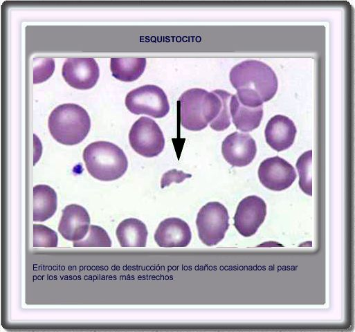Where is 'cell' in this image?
Returning a JSON list of instances; mask_svg holds the SVG:
<instances>
[{"mask_svg":"<svg viewBox=\"0 0 355 332\" xmlns=\"http://www.w3.org/2000/svg\"><path fill=\"white\" fill-rule=\"evenodd\" d=\"M237 90L239 102L256 108L271 100L277 90V78L273 70L258 60L243 61L232 68L229 74Z\"/></svg>","mask_w":355,"mask_h":332,"instance_id":"cell-1","label":"cell"},{"mask_svg":"<svg viewBox=\"0 0 355 332\" xmlns=\"http://www.w3.org/2000/svg\"><path fill=\"white\" fill-rule=\"evenodd\" d=\"M180 122L190 131H200L213 122L219 115L222 98L219 90L208 92L193 88L180 96Z\"/></svg>","mask_w":355,"mask_h":332,"instance_id":"cell-2","label":"cell"},{"mask_svg":"<svg viewBox=\"0 0 355 332\" xmlns=\"http://www.w3.org/2000/svg\"><path fill=\"white\" fill-rule=\"evenodd\" d=\"M83 159L89 173L102 181H112L122 177L128 167L124 151L107 141H96L87 145Z\"/></svg>","mask_w":355,"mask_h":332,"instance_id":"cell-3","label":"cell"},{"mask_svg":"<svg viewBox=\"0 0 355 332\" xmlns=\"http://www.w3.org/2000/svg\"><path fill=\"white\" fill-rule=\"evenodd\" d=\"M48 126L53 138L65 145L81 142L87 136L91 120L87 111L76 104L59 105L51 113Z\"/></svg>","mask_w":355,"mask_h":332,"instance_id":"cell-4","label":"cell"},{"mask_svg":"<svg viewBox=\"0 0 355 332\" xmlns=\"http://www.w3.org/2000/svg\"><path fill=\"white\" fill-rule=\"evenodd\" d=\"M229 216L226 208L216 201L209 202L199 210L196 225L203 243L215 246L225 237L229 227Z\"/></svg>","mask_w":355,"mask_h":332,"instance_id":"cell-5","label":"cell"},{"mask_svg":"<svg viewBox=\"0 0 355 332\" xmlns=\"http://www.w3.org/2000/svg\"><path fill=\"white\" fill-rule=\"evenodd\" d=\"M125 105L134 114H145L155 118L165 117L170 111L166 94L161 88L152 84L143 85L129 92Z\"/></svg>","mask_w":355,"mask_h":332,"instance_id":"cell-6","label":"cell"},{"mask_svg":"<svg viewBox=\"0 0 355 332\" xmlns=\"http://www.w3.org/2000/svg\"><path fill=\"white\" fill-rule=\"evenodd\" d=\"M129 141L136 153L147 158L157 156L165 146L164 136L159 126L152 119L144 116L132 125Z\"/></svg>","mask_w":355,"mask_h":332,"instance_id":"cell-7","label":"cell"},{"mask_svg":"<svg viewBox=\"0 0 355 332\" xmlns=\"http://www.w3.org/2000/svg\"><path fill=\"white\" fill-rule=\"evenodd\" d=\"M266 216V204L260 197L248 196L242 199L234 216V225L244 237H250L257 232Z\"/></svg>","mask_w":355,"mask_h":332,"instance_id":"cell-8","label":"cell"},{"mask_svg":"<svg viewBox=\"0 0 355 332\" xmlns=\"http://www.w3.org/2000/svg\"><path fill=\"white\" fill-rule=\"evenodd\" d=\"M257 174L261 183L273 191H282L289 188L297 177L294 167L279 156L263 160Z\"/></svg>","mask_w":355,"mask_h":332,"instance_id":"cell-9","label":"cell"},{"mask_svg":"<svg viewBox=\"0 0 355 332\" xmlns=\"http://www.w3.org/2000/svg\"><path fill=\"white\" fill-rule=\"evenodd\" d=\"M62 74L71 86L80 90L93 87L99 78V67L93 58H68Z\"/></svg>","mask_w":355,"mask_h":332,"instance_id":"cell-10","label":"cell"},{"mask_svg":"<svg viewBox=\"0 0 355 332\" xmlns=\"http://www.w3.org/2000/svg\"><path fill=\"white\" fill-rule=\"evenodd\" d=\"M221 152L224 159L232 166H247L255 157L256 143L250 134L235 131L223 141Z\"/></svg>","mask_w":355,"mask_h":332,"instance_id":"cell-11","label":"cell"},{"mask_svg":"<svg viewBox=\"0 0 355 332\" xmlns=\"http://www.w3.org/2000/svg\"><path fill=\"white\" fill-rule=\"evenodd\" d=\"M90 217L87 210L77 204H70L62 210L58 231L66 240L78 241L87 234L90 227Z\"/></svg>","mask_w":355,"mask_h":332,"instance_id":"cell-12","label":"cell"},{"mask_svg":"<svg viewBox=\"0 0 355 332\" xmlns=\"http://www.w3.org/2000/svg\"><path fill=\"white\" fill-rule=\"evenodd\" d=\"M191 238L189 225L179 218H168L161 221L154 234L157 245L164 248L186 247Z\"/></svg>","mask_w":355,"mask_h":332,"instance_id":"cell-13","label":"cell"},{"mask_svg":"<svg viewBox=\"0 0 355 332\" xmlns=\"http://www.w3.org/2000/svg\"><path fill=\"white\" fill-rule=\"evenodd\" d=\"M296 133L294 122L282 115L272 117L264 131L267 144L277 151L289 149L294 142Z\"/></svg>","mask_w":355,"mask_h":332,"instance_id":"cell-14","label":"cell"},{"mask_svg":"<svg viewBox=\"0 0 355 332\" xmlns=\"http://www.w3.org/2000/svg\"><path fill=\"white\" fill-rule=\"evenodd\" d=\"M229 109L232 120L237 129L249 132L257 128L263 116V107H247L242 104L236 94L231 95Z\"/></svg>","mask_w":355,"mask_h":332,"instance_id":"cell-15","label":"cell"},{"mask_svg":"<svg viewBox=\"0 0 355 332\" xmlns=\"http://www.w3.org/2000/svg\"><path fill=\"white\" fill-rule=\"evenodd\" d=\"M116 234L121 247H145L148 232L140 220L129 218L121 221Z\"/></svg>","mask_w":355,"mask_h":332,"instance_id":"cell-16","label":"cell"},{"mask_svg":"<svg viewBox=\"0 0 355 332\" xmlns=\"http://www.w3.org/2000/svg\"><path fill=\"white\" fill-rule=\"evenodd\" d=\"M33 221H45L57 210V194L47 185H37L33 187Z\"/></svg>","mask_w":355,"mask_h":332,"instance_id":"cell-17","label":"cell"},{"mask_svg":"<svg viewBox=\"0 0 355 332\" xmlns=\"http://www.w3.org/2000/svg\"><path fill=\"white\" fill-rule=\"evenodd\" d=\"M146 66L145 58H111L110 69L112 75L118 80L129 82L138 79Z\"/></svg>","mask_w":355,"mask_h":332,"instance_id":"cell-18","label":"cell"},{"mask_svg":"<svg viewBox=\"0 0 355 332\" xmlns=\"http://www.w3.org/2000/svg\"><path fill=\"white\" fill-rule=\"evenodd\" d=\"M311 158L312 151L309 150L303 153L296 163L300 188L309 196L312 195Z\"/></svg>","mask_w":355,"mask_h":332,"instance_id":"cell-19","label":"cell"},{"mask_svg":"<svg viewBox=\"0 0 355 332\" xmlns=\"http://www.w3.org/2000/svg\"><path fill=\"white\" fill-rule=\"evenodd\" d=\"M74 247H111V241L107 232L101 227L91 225L87 236L73 242Z\"/></svg>","mask_w":355,"mask_h":332,"instance_id":"cell-20","label":"cell"},{"mask_svg":"<svg viewBox=\"0 0 355 332\" xmlns=\"http://www.w3.org/2000/svg\"><path fill=\"white\" fill-rule=\"evenodd\" d=\"M58 237L57 233L50 228L42 225H33L34 247H57Z\"/></svg>","mask_w":355,"mask_h":332,"instance_id":"cell-21","label":"cell"},{"mask_svg":"<svg viewBox=\"0 0 355 332\" xmlns=\"http://www.w3.org/2000/svg\"><path fill=\"white\" fill-rule=\"evenodd\" d=\"M218 90L222 98V107L219 115L210 124V126L213 130L221 131L226 129L230 125L229 102L231 94L224 90Z\"/></svg>","mask_w":355,"mask_h":332,"instance_id":"cell-22","label":"cell"},{"mask_svg":"<svg viewBox=\"0 0 355 332\" xmlns=\"http://www.w3.org/2000/svg\"><path fill=\"white\" fill-rule=\"evenodd\" d=\"M33 83L38 84L48 80L55 69V62L51 58H35Z\"/></svg>","mask_w":355,"mask_h":332,"instance_id":"cell-23","label":"cell"},{"mask_svg":"<svg viewBox=\"0 0 355 332\" xmlns=\"http://www.w3.org/2000/svg\"><path fill=\"white\" fill-rule=\"evenodd\" d=\"M191 176V174H185L176 169L170 170L163 175L161 181V187L163 189L170 185L172 183H180L185 179L190 178Z\"/></svg>","mask_w":355,"mask_h":332,"instance_id":"cell-24","label":"cell"}]
</instances>
